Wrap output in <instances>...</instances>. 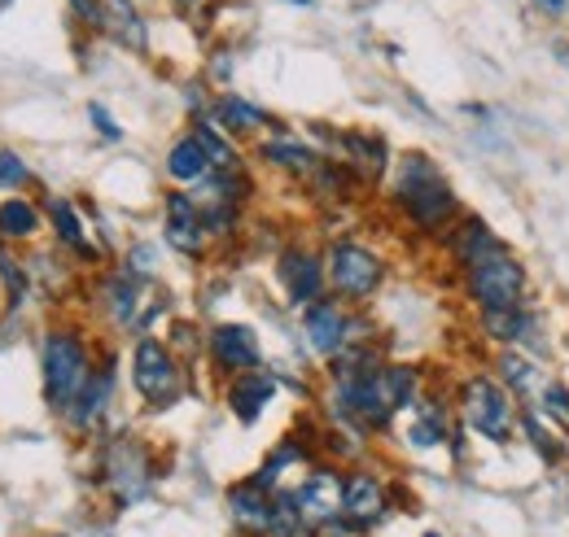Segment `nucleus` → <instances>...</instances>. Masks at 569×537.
<instances>
[{
    "mask_svg": "<svg viewBox=\"0 0 569 537\" xmlns=\"http://www.w3.org/2000/svg\"><path fill=\"white\" fill-rule=\"evenodd\" d=\"M333 398H338V411L351 415L363 428H381V424H390L395 411L421 403L412 367H377L368 358H351L338 367Z\"/></svg>",
    "mask_w": 569,
    "mask_h": 537,
    "instance_id": "nucleus-1",
    "label": "nucleus"
},
{
    "mask_svg": "<svg viewBox=\"0 0 569 537\" xmlns=\"http://www.w3.org/2000/svg\"><path fill=\"white\" fill-rule=\"evenodd\" d=\"M399 202L421 227H442L456 214V197H451L447 180L421 153H408L403 166H399Z\"/></svg>",
    "mask_w": 569,
    "mask_h": 537,
    "instance_id": "nucleus-2",
    "label": "nucleus"
},
{
    "mask_svg": "<svg viewBox=\"0 0 569 537\" xmlns=\"http://www.w3.org/2000/svg\"><path fill=\"white\" fill-rule=\"evenodd\" d=\"M92 381L88 367V349L74 333H53L44 341V394L58 411H71L83 394V385Z\"/></svg>",
    "mask_w": 569,
    "mask_h": 537,
    "instance_id": "nucleus-3",
    "label": "nucleus"
},
{
    "mask_svg": "<svg viewBox=\"0 0 569 537\" xmlns=\"http://www.w3.org/2000/svg\"><path fill=\"white\" fill-rule=\"evenodd\" d=\"M469 293L478 297L482 311H508V306H521L526 302V271L521 263L499 250L496 259L469 267Z\"/></svg>",
    "mask_w": 569,
    "mask_h": 537,
    "instance_id": "nucleus-4",
    "label": "nucleus"
},
{
    "mask_svg": "<svg viewBox=\"0 0 569 537\" xmlns=\"http://www.w3.org/2000/svg\"><path fill=\"white\" fill-rule=\"evenodd\" d=\"M465 419L473 433H482L487 442L503 446L512 437V419H517V406L508 398V389L496 385L491 376H478L465 385Z\"/></svg>",
    "mask_w": 569,
    "mask_h": 537,
    "instance_id": "nucleus-5",
    "label": "nucleus"
},
{
    "mask_svg": "<svg viewBox=\"0 0 569 537\" xmlns=\"http://www.w3.org/2000/svg\"><path fill=\"white\" fill-rule=\"evenodd\" d=\"M329 284L351 297V302H363L372 297V288L381 284V259L372 250H363L356 241H342L329 250Z\"/></svg>",
    "mask_w": 569,
    "mask_h": 537,
    "instance_id": "nucleus-6",
    "label": "nucleus"
},
{
    "mask_svg": "<svg viewBox=\"0 0 569 537\" xmlns=\"http://www.w3.org/2000/svg\"><path fill=\"white\" fill-rule=\"evenodd\" d=\"M132 381H137L141 398H149V403H171L180 394V372H176V358H171V349L162 341L144 336L141 345H137V354H132Z\"/></svg>",
    "mask_w": 569,
    "mask_h": 537,
    "instance_id": "nucleus-7",
    "label": "nucleus"
},
{
    "mask_svg": "<svg viewBox=\"0 0 569 537\" xmlns=\"http://www.w3.org/2000/svg\"><path fill=\"white\" fill-rule=\"evenodd\" d=\"M106 476H110V489L119 494V503L123 507H132V503H141L144 494H149V480H153V472H149V455H144L141 442H114L110 446V455H106Z\"/></svg>",
    "mask_w": 569,
    "mask_h": 537,
    "instance_id": "nucleus-8",
    "label": "nucleus"
},
{
    "mask_svg": "<svg viewBox=\"0 0 569 537\" xmlns=\"http://www.w3.org/2000/svg\"><path fill=\"white\" fill-rule=\"evenodd\" d=\"M71 4L88 27L114 36L128 49H144V22L141 13L132 9V0H71Z\"/></svg>",
    "mask_w": 569,
    "mask_h": 537,
    "instance_id": "nucleus-9",
    "label": "nucleus"
},
{
    "mask_svg": "<svg viewBox=\"0 0 569 537\" xmlns=\"http://www.w3.org/2000/svg\"><path fill=\"white\" fill-rule=\"evenodd\" d=\"M289 498H293V507L302 511V520L311 529H325L329 520L342 516V476L338 472H311Z\"/></svg>",
    "mask_w": 569,
    "mask_h": 537,
    "instance_id": "nucleus-10",
    "label": "nucleus"
},
{
    "mask_svg": "<svg viewBox=\"0 0 569 537\" xmlns=\"http://www.w3.org/2000/svg\"><path fill=\"white\" fill-rule=\"evenodd\" d=\"M272 511H277V494H272L268 485H259L254 476L228 489V516H232V525H237L241 534L268 537V529H272Z\"/></svg>",
    "mask_w": 569,
    "mask_h": 537,
    "instance_id": "nucleus-11",
    "label": "nucleus"
},
{
    "mask_svg": "<svg viewBox=\"0 0 569 537\" xmlns=\"http://www.w3.org/2000/svg\"><path fill=\"white\" fill-rule=\"evenodd\" d=\"M207 214H202V205L193 202V197H184V193H171L167 197V241H171V250H180V254H202V245H207Z\"/></svg>",
    "mask_w": 569,
    "mask_h": 537,
    "instance_id": "nucleus-12",
    "label": "nucleus"
},
{
    "mask_svg": "<svg viewBox=\"0 0 569 537\" xmlns=\"http://www.w3.org/2000/svg\"><path fill=\"white\" fill-rule=\"evenodd\" d=\"M302 328H307V341H311V349H316V354H342V345H347V336H351L356 324L342 315V306H338V302L320 297V302H311V306H307Z\"/></svg>",
    "mask_w": 569,
    "mask_h": 537,
    "instance_id": "nucleus-13",
    "label": "nucleus"
},
{
    "mask_svg": "<svg viewBox=\"0 0 569 537\" xmlns=\"http://www.w3.org/2000/svg\"><path fill=\"white\" fill-rule=\"evenodd\" d=\"M211 354L219 367L228 372H259L263 354H259V336L246 324H219L211 333Z\"/></svg>",
    "mask_w": 569,
    "mask_h": 537,
    "instance_id": "nucleus-14",
    "label": "nucleus"
},
{
    "mask_svg": "<svg viewBox=\"0 0 569 537\" xmlns=\"http://www.w3.org/2000/svg\"><path fill=\"white\" fill-rule=\"evenodd\" d=\"M342 516L363 525V529L386 516V485L372 472H356L342 480Z\"/></svg>",
    "mask_w": 569,
    "mask_h": 537,
    "instance_id": "nucleus-15",
    "label": "nucleus"
},
{
    "mask_svg": "<svg viewBox=\"0 0 569 537\" xmlns=\"http://www.w3.org/2000/svg\"><path fill=\"white\" fill-rule=\"evenodd\" d=\"M272 394H277V381H272V376H263V372H241V376L228 385V406H232V415H237L241 424H254V419L263 415V406L272 403Z\"/></svg>",
    "mask_w": 569,
    "mask_h": 537,
    "instance_id": "nucleus-16",
    "label": "nucleus"
},
{
    "mask_svg": "<svg viewBox=\"0 0 569 537\" xmlns=\"http://www.w3.org/2000/svg\"><path fill=\"white\" fill-rule=\"evenodd\" d=\"M281 280L284 288H289V302H320V293H325V267H320V259H311V254H284L281 259Z\"/></svg>",
    "mask_w": 569,
    "mask_h": 537,
    "instance_id": "nucleus-17",
    "label": "nucleus"
},
{
    "mask_svg": "<svg viewBox=\"0 0 569 537\" xmlns=\"http://www.w3.org/2000/svg\"><path fill=\"white\" fill-rule=\"evenodd\" d=\"M167 171H171L180 184L207 180V175H211V153H207V144H202L198 135H184V140L167 153Z\"/></svg>",
    "mask_w": 569,
    "mask_h": 537,
    "instance_id": "nucleus-18",
    "label": "nucleus"
},
{
    "mask_svg": "<svg viewBox=\"0 0 569 537\" xmlns=\"http://www.w3.org/2000/svg\"><path fill=\"white\" fill-rule=\"evenodd\" d=\"M499 250H503V241H499L482 219H469V223L460 227V236H456V259H460L465 267H478V263L496 259Z\"/></svg>",
    "mask_w": 569,
    "mask_h": 537,
    "instance_id": "nucleus-19",
    "label": "nucleus"
},
{
    "mask_svg": "<svg viewBox=\"0 0 569 537\" xmlns=\"http://www.w3.org/2000/svg\"><path fill=\"white\" fill-rule=\"evenodd\" d=\"M110 394H114V372H110V367H106V372H92V381L83 385L79 403L71 406V419L79 424V428L97 424V419H101V411L110 406Z\"/></svg>",
    "mask_w": 569,
    "mask_h": 537,
    "instance_id": "nucleus-20",
    "label": "nucleus"
},
{
    "mask_svg": "<svg viewBox=\"0 0 569 537\" xmlns=\"http://www.w3.org/2000/svg\"><path fill=\"white\" fill-rule=\"evenodd\" d=\"M482 324L496 341H530L535 336V315L526 306H508V311H482Z\"/></svg>",
    "mask_w": 569,
    "mask_h": 537,
    "instance_id": "nucleus-21",
    "label": "nucleus"
},
{
    "mask_svg": "<svg viewBox=\"0 0 569 537\" xmlns=\"http://www.w3.org/2000/svg\"><path fill=\"white\" fill-rule=\"evenodd\" d=\"M408 442L417 450H429V446H442L447 442V411H442V403H421V415L408 428Z\"/></svg>",
    "mask_w": 569,
    "mask_h": 537,
    "instance_id": "nucleus-22",
    "label": "nucleus"
},
{
    "mask_svg": "<svg viewBox=\"0 0 569 537\" xmlns=\"http://www.w3.org/2000/svg\"><path fill=\"white\" fill-rule=\"evenodd\" d=\"M263 158H268V162H277V166H284V171H293V175L316 171V153H311L307 144L289 140V135H281V140H268V144H263Z\"/></svg>",
    "mask_w": 569,
    "mask_h": 537,
    "instance_id": "nucleus-23",
    "label": "nucleus"
},
{
    "mask_svg": "<svg viewBox=\"0 0 569 537\" xmlns=\"http://www.w3.org/2000/svg\"><path fill=\"white\" fill-rule=\"evenodd\" d=\"M36 227H40V214H36V205L31 202H22V197L0 202V236L22 241V236H31Z\"/></svg>",
    "mask_w": 569,
    "mask_h": 537,
    "instance_id": "nucleus-24",
    "label": "nucleus"
},
{
    "mask_svg": "<svg viewBox=\"0 0 569 537\" xmlns=\"http://www.w3.org/2000/svg\"><path fill=\"white\" fill-rule=\"evenodd\" d=\"M214 114H219V123H223L228 132H254V128H263V110H254V105L241 101V97H223V101L214 105Z\"/></svg>",
    "mask_w": 569,
    "mask_h": 537,
    "instance_id": "nucleus-25",
    "label": "nucleus"
},
{
    "mask_svg": "<svg viewBox=\"0 0 569 537\" xmlns=\"http://www.w3.org/2000/svg\"><path fill=\"white\" fill-rule=\"evenodd\" d=\"M316 529L302 520V511L293 507V498L289 494H277V511H272V529L268 537H311Z\"/></svg>",
    "mask_w": 569,
    "mask_h": 537,
    "instance_id": "nucleus-26",
    "label": "nucleus"
},
{
    "mask_svg": "<svg viewBox=\"0 0 569 537\" xmlns=\"http://www.w3.org/2000/svg\"><path fill=\"white\" fill-rule=\"evenodd\" d=\"M106 302H110V315L119 324H132V311H137V284L128 275H114L106 280Z\"/></svg>",
    "mask_w": 569,
    "mask_h": 537,
    "instance_id": "nucleus-27",
    "label": "nucleus"
},
{
    "mask_svg": "<svg viewBox=\"0 0 569 537\" xmlns=\"http://www.w3.org/2000/svg\"><path fill=\"white\" fill-rule=\"evenodd\" d=\"M499 376H503V385H508L512 394H530V385H535V363L508 349V354L499 358Z\"/></svg>",
    "mask_w": 569,
    "mask_h": 537,
    "instance_id": "nucleus-28",
    "label": "nucleus"
},
{
    "mask_svg": "<svg viewBox=\"0 0 569 537\" xmlns=\"http://www.w3.org/2000/svg\"><path fill=\"white\" fill-rule=\"evenodd\" d=\"M49 219H53L58 236H62L71 250H88V241H83V227H79V214H74L71 202H49Z\"/></svg>",
    "mask_w": 569,
    "mask_h": 537,
    "instance_id": "nucleus-29",
    "label": "nucleus"
},
{
    "mask_svg": "<svg viewBox=\"0 0 569 537\" xmlns=\"http://www.w3.org/2000/svg\"><path fill=\"white\" fill-rule=\"evenodd\" d=\"M521 428H526L530 446L539 450V459H548V464H557V459H561V442H557L552 433H543V424H539L530 411H521Z\"/></svg>",
    "mask_w": 569,
    "mask_h": 537,
    "instance_id": "nucleus-30",
    "label": "nucleus"
},
{
    "mask_svg": "<svg viewBox=\"0 0 569 537\" xmlns=\"http://www.w3.org/2000/svg\"><path fill=\"white\" fill-rule=\"evenodd\" d=\"M539 411H543L552 424L569 428V389L566 385H543V389H539Z\"/></svg>",
    "mask_w": 569,
    "mask_h": 537,
    "instance_id": "nucleus-31",
    "label": "nucleus"
},
{
    "mask_svg": "<svg viewBox=\"0 0 569 537\" xmlns=\"http://www.w3.org/2000/svg\"><path fill=\"white\" fill-rule=\"evenodd\" d=\"M193 135H198V140L207 144V153H211V166H223V171H228V166H237V158H232L228 140H219V135H214L211 128H198Z\"/></svg>",
    "mask_w": 569,
    "mask_h": 537,
    "instance_id": "nucleus-32",
    "label": "nucleus"
},
{
    "mask_svg": "<svg viewBox=\"0 0 569 537\" xmlns=\"http://www.w3.org/2000/svg\"><path fill=\"white\" fill-rule=\"evenodd\" d=\"M22 180H27V166H22V158L0 149V189H13V184H22Z\"/></svg>",
    "mask_w": 569,
    "mask_h": 537,
    "instance_id": "nucleus-33",
    "label": "nucleus"
},
{
    "mask_svg": "<svg viewBox=\"0 0 569 537\" xmlns=\"http://www.w3.org/2000/svg\"><path fill=\"white\" fill-rule=\"evenodd\" d=\"M88 119H92V123H97V132L101 135H110V140H119V128H114V123H110V114H106V105H88Z\"/></svg>",
    "mask_w": 569,
    "mask_h": 537,
    "instance_id": "nucleus-34",
    "label": "nucleus"
},
{
    "mask_svg": "<svg viewBox=\"0 0 569 537\" xmlns=\"http://www.w3.org/2000/svg\"><path fill=\"white\" fill-rule=\"evenodd\" d=\"M132 271H153V250H149V245H137V250H132Z\"/></svg>",
    "mask_w": 569,
    "mask_h": 537,
    "instance_id": "nucleus-35",
    "label": "nucleus"
},
{
    "mask_svg": "<svg viewBox=\"0 0 569 537\" xmlns=\"http://www.w3.org/2000/svg\"><path fill=\"white\" fill-rule=\"evenodd\" d=\"M539 9H552V13H561V9H566V0H539Z\"/></svg>",
    "mask_w": 569,
    "mask_h": 537,
    "instance_id": "nucleus-36",
    "label": "nucleus"
},
{
    "mask_svg": "<svg viewBox=\"0 0 569 537\" xmlns=\"http://www.w3.org/2000/svg\"><path fill=\"white\" fill-rule=\"evenodd\" d=\"M289 4H307V0H289Z\"/></svg>",
    "mask_w": 569,
    "mask_h": 537,
    "instance_id": "nucleus-37",
    "label": "nucleus"
},
{
    "mask_svg": "<svg viewBox=\"0 0 569 537\" xmlns=\"http://www.w3.org/2000/svg\"><path fill=\"white\" fill-rule=\"evenodd\" d=\"M4 4H9V0H0V9H4Z\"/></svg>",
    "mask_w": 569,
    "mask_h": 537,
    "instance_id": "nucleus-38",
    "label": "nucleus"
},
{
    "mask_svg": "<svg viewBox=\"0 0 569 537\" xmlns=\"http://www.w3.org/2000/svg\"><path fill=\"white\" fill-rule=\"evenodd\" d=\"M426 537H442V534H426Z\"/></svg>",
    "mask_w": 569,
    "mask_h": 537,
    "instance_id": "nucleus-39",
    "label": "nucleus"
},
{
    "mask_svg": "<svg viewBox=\"0 0 569 537\" xmlns=\"http://www.w3.org/2000/svg\"><path fill=\"white\" fill-rule=\"evenodd\" d=\"M189 4H193V0H189Z\"/></svg>",
    "mask_w": 569,
    "mask_h": 537,
    "instance_id": "nucleus-40",
    "label": "nucleus"
}]
</instances>
